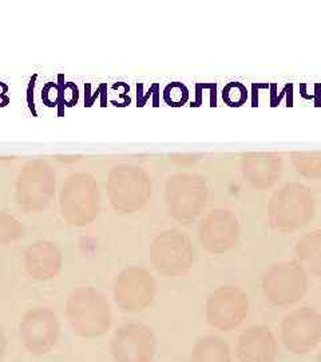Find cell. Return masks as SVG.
<instances>
[{"instance_id":"cell-26","label":"cell","mask_w":321,"mask_h":362,"mask_svg":"<svg viewBox=\"0 0 321 362\" xmlns=\"http://www.w3.org/2000/svg\"><path fill=\"white\" fill-rule=\"evenodd\" d=\"M35 79H37V76H34V78L31 79V82H30V86H28V90H27V103H28V107H30V110L32 112V116H37V110H35V104H34V85H35Z\"/></svg>"},{"instance_id":"cell-14","label":"cell","mask_w":321,"mask_h":362,"mask_svg":"<svg viewBox=\"0 0 321 362\" xmlns=\"http://www.w3.org/2000/svg\"><path fill=\"white\" fill-rule=\"evenodd\" d=\"M198 236L200 243L206 252L213 255L226 254L238 243V220L228 209L212 211L201 221Z\"/></svg>"},{"instance_id":"cell-17","label":"cell","mask_w":321,"mask_h":362,"mask_svg":"<svg viewBox=\"0 0 321 362\" xmlns=\"http://www.w3.org/2000/svg\"><path fill=\"white\" fill-rule=\"evenodd\" d=\"M243 170L258 189L273 185L281 173V157L273 153H249L243 158Z\"/></svg>"},{"instance_id":"cell-16","label":"cell","mask_w":321,"mask_h":362,"mask_svg":"<svg viewBox=\"0 0 321 362\" xmlns=\"http://www.w3.org/2000/svg\"><path fill=\"white\" fill-rule=\"evenodd\" d=\"M63 264L62 252L52 242L38 240L27 247L23 255V266L27 275L35 281H49L55 278Z\"/></svg>"},{"instance_id":"cell-28","label":"cell","mask_w":321,"mask_h":362,"mask_svg":"<svg viewBox=\"0 0 321 362\" xmlns=\"http://www.w3.org/2000/svg\"><path fill=\"white\" fill-rule=\"evenodd\" d=\"M317 362H321V351L319 353V356H317Z\"/></svg>"},{"instance_id":"cell-18","label":"cell","mask_w":321,"mask_h":362,"mask_svg":"<svg viewBox=\"0 0 321 362\" xmlns=\"http://www.w3.org/2000/svg\"><path fill=\"white\" fill-rule=\"evenodd\" d=\"M295 262L313 278H321V231L303 235L295 247Z\"/></svg>"},{"instance_id":"cell-24","label":"cell","mask_w":321,"mask_h":362,"mask_svg":"<svg viewBox=\"0 0 321 362\" xmlns=\"http://www.w3.org/2000/svg\"><path fill=\"white\" fill-rule=\"evenodd\" d=\"M59 95H61V91L56 88V85L49 82L42 93V100L46 103L47 106H56L55 104L58 103Z\"/></svg>"},{"instance_id":"cell-9","label":"cell","mask_w":321,"mask_h":362,"mask_svg":"<svg viewBox=\"0 0 321 362\" xmlns=\"http://www.w3.org/2000/svg\"><path fill=\"white\" fill-rule=\"evenodd\" d=\"M61 337V322L49 308H32L23 315L19 324V341L32 356L50 353Z\"/></svg>"},{"instance_id":"cell-25","label":"cell","mask_w":321,"mask_h":362,"mask_svg":"<svg viewBox=\"0 0 321 362\" xmlns=\"http://www.w3.org/2000/svg\"><path fill=\"white\" fill-rule=\"evenodd\" d=\"M63 101L67 104V106H73L74 104H77L78 101V89L77 86H74L71 82H68L66 86H64Z\"/></svg>"},{"instance_id":"cell-23","label":"cell","mask_w":321,"mask_h":362,"mask_svg":"<svg viewBox=\"0 0 321 362\" xmlns=\"http://www.w3.org/2000/svg\"><path fill=\"white\" fill-rule=\"evenodd\" d=\"M164 97H165L167 104L173 105V106H180L186 101L188 90L183 85L171 83L165 89Z\"/></svg>"},{"instance_id":"cell-13","label":"cell","mask_w":321,"mask_h":362,"mask_svg":"<svg viewBox=\"0 0 321 362\" xmlns=\"http://www.w3.org/2000/svg\"><path fill=\"white\" fill-rule=\"evenodd\" d=\"M55 188V175L44 163H31L20 173L16 199L28 214L40 212L50 204Z\"/></svg>"},{"instance_id":"cell-22","label":"cell","mask_w":321,"mask_h":362,"mask_svg":"<svg viewBox=\"0 0 321 362\" xmlns=\"http://www.w3.org/2000/svg\"><path fill=\"white\" fill-rule=\"evenodd\" d=\"M224 100L231 106H240L246 100V89L237 82H231L224 89Z\"/></svg>"},{"instance_id":"cell-11","label":"cell","mask_w":321,"mask_h":362,"mask_svg":"<svg viewBox=\"0 0 321 362\" xmlns=\"http://www.w3.org/2000/svg\"><path fill=\"white\" fill-rule=\"evenodd\" d=\"M157 294V282L149 270L130 266L118 275L114 284V300L125 313H140L150 308Z\"/></svg>"},{"instance_id":"cell-20","label":"cell","mask_w":321,"mask_h":362,"mask_svg":"<svg viewBox=\"0 0 321 362\" xmlns=\"http://www.w3.org/2000/svg\"><path fill=\"white\" fill-rule=\"evenodd\" d=\"M292 163L297 172L308 179L321 175V153L296 152L292 155Z\"/></svg>"},{"instance_id":"cell-5","label":"cell","mask_w":321,"mask_h":362,"mask_svg":"<svg viewBox=\"0 0 321 362\" xmlns=\"http://www.w3.org/2000/svg\"><path fill=\"white\" fill-rule=\"evenodd\" d=\"M152 181L147 173L137 167H118L109 179V199L113 208L121 214L141 211L150 199Z\"/></svg>"},{"instance_id":"cell-27","label":"cell","mask_w":321,"mask_h":362,"mask_svg":"<svg viewBox=\"0 0 321 362\" xmlns=\"http://www.w3.org/2000/svg\"><path fill=\"white\" fill-rule=\"evenodd\" d=\"M6 348H7V337L4 334L3 327L0 326V361H1V357L4 356Z\"/></svg>"},{"instance_id":"cell-15","label":"cell","mask_w":321,"mask_h":362,"mask_svg":"<svg viewBox=\"0 0 321 362\" xmlns=\"http://www.w3.org/2000/svg\"><path fill=\"white\" fill-rule=\"evenodd\" d=\"M238 362H276L279 345L274 333L267 325H253L244 330L236 345Z\"/></svg>"},{"instance_id":"cell-21","label":"cell","mask_w":321,"mask_h":362,"mask_svg":"<svg viewBox=\"0 0 321 362\" xmlns=\"http://www.w3.org/2000/svg\"><path fill=\"white\" fill-rule=\"evenodd\" d=\"M25 228L20 221L0 211V245H10L23 238Z\"/></svg>"},{"instance_id":"cell-1","label":"cell","mask_w":321,"mask_h":362,"mask_svg":"<svg viewBox=\"0 0 321 362\" xmlns=\"http://www.w3.org/2000/svg\"><path fill=\"white\" fill-rule=\"evenodd\" d=\"M66 318L73 332L83 339L107 334L113 324L109 300L94 287H79L66 302Z\"/></svg>"},{"instance_id":"cell-19","label":"cell","mask_w":321,"mask_h":362,"mask_svg":"<svg viewBox=\"0 0 321 362\" xmlns=\"http://www.w3.org/2000/svg\"><path fill=\"white\" fill-rule=\"evenodd\" d=\"M190 362H231V348L219 337H202L193 346Z\"/></svg>"},{"instance_id":"cell-3","label":"cell","mask_w":321,"mask_h":362,"mask_svg":"<svg viewBox=\"0 0 321 362\" xmlns=\"http://www.w3.org/2000/svg\"><path fill=\"white\" fill-rule=\"evenodd\" d=\"M261 290L272 306L288 309L305 297L308 291V275L295 260L280 262L270 266L264 274Z\"/></svg>"},{"instance_id":"cell-12","label":"cell","mask_w":321,"mask_h":362,"mask_svg":"<svg viewBox=\"0 0 321 362\" xmlns=\"http://www.w3.org/2000/svg\"><path fill=\"white\" fill-rule=\"evenodd\" d=\"M110 354L114 362H153V329L143 322H128L119 326L110 341Z\"/></svg>"},{"instance_id":"cell-6","label":"cell","mask_w":321,"mask_h":362,"mask_svg":"<svg viewBox=\"0 0 321 362\" xmlns=\"http://www.w3.org/2000/svg\"><path fill=\"white\" fill-rule=\"evenodd\" d=\"M61 209L68 224L74 227L90 224L99 214V192L94 179L85 173L68 177L61 194Z\"/></svg>"},{"instance_id":"cell-8","label":"cell","mask_w":321,"mask_h":362,"mask_svg":"<svg viewBox=\"0 0 321 362\" xmlns=\"http://www.w3.org/2000/svg\"><path fill=\"white\" fill-rule=\"evenodd\" d=\"M248 313L249 298L238 286H221L206 300V322L219 332L229 333L240 327Z\"/></svg>"},{"instance_id":"cell-29","label":"cell","mask_w":321,"mask_h":362,"mask_svg":"<svg viewBox=\"0 0 321 362\" xmlns=\"http://www.w3.org/2000/svg\"><path fill=\"white\" fill-rule=\"evenodd\" d=\"M0 362H1V361H0Z\"/></svg>"},{"instance_id":"cell-7","label":"cell","mask_w":321,"mask_h":362,"mask_svg":"<svg viewBox=\"0 0 321 362\" xmlns=\"http://www.w3.org/2000/svg\"><path fill=\"white\" fill-rule=\"evenodd\" d=\"M167 208L170 215L182 224H190L207 203L205 180L197 175L180 173L167 182Z\"/></svg>"},{"instance_id":"cell-10","label":"cell","mask_w":321,"mask_h":362,"mask_svg":"<svg viewBox=\"0 0 321 362\" xmlns=\"http://www.w3.org/2000/svg\"><path fill=\"white\" fill-rule=\"evenodd\" d=\"M280 341L285 349L304 356L321 342V314L310 308L288 313L280 324Z\"/></svg>"},{"instance_id":"cell-2","label":"cell","mask_w":321,"mask_h":362,"mask_svg":"<svg viewBox=\"0 0 321 362\" xmlns=\"http://www.w3.org/2000/svg\"><path fill=\"white\" fill-rule=\"evenodd\" d=\"M315 202L310 189L291 182L273 194L268 206L270 227L281 233H291L305 227L313 218Z\"/></svg>"},{"instance_id":"cell-4","label":"cell","mask_w":321,"mask_h":362,"mask_svg":"<svg viewBox=\"0 0 321 362\" xmlns=\"http://www.w3.org/2000/svg\"><path fill=\"white\" fill-rule=\"evenodd\" d=\"M150 262L162 276L180 278L192 269L194 250L188 235L177 230L158 233L150 245Z\"/></svg>"}]
</instances>
